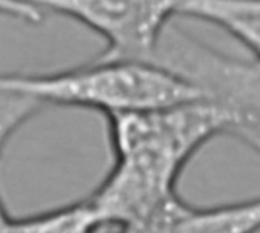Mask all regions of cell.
Listing matches in <instances>:
<instances>
[{
  "mask_svg": "<svg viewBox=\"0 0 260 233\" xmlns=\"http://www.w3.org/2000/svg\"><path fill=\"white\" fill-rule=\"evenodd\" d=\"M105 119L114 163L88 200L110 230L146 218L175 197L186 165L212 139L227 136L230 124L209 99Z\"/></svg>",
  "mask_w": 260,
  "mask_h": 233,
  "instance_id": "6da1fadb",
  "label": "cell"
},
{
  "mask_svg": "<svg viewBox=\"0 0 260 233\" xmlns=\"http://www.w3.org/2000/svg\"><path fill=\"white\" fill-rule=\"evenodd\" d=\"M0 96L24 121L47 105L84 108L110 118L207 99L193 82L161 64L99 56L50 73L3 75Z\"/></svg>",
  "mask_w": 260,
  "mask_h": 233,
  "instance_id": "7a4b0ae2",
  "label": "cell"
},
{
  "mask_svg": "<svg viewBox=\"0 0 260 233\" xmlns=\"http://www.w3.org/2000/svg\"><path fill=\"white\" fill-rule=\"evenodd\" d=\"M154 63L184 76L230 118L227 136L260 156V63L224 53L177 23L165 31Z\"/></svg>",
  "mask_w": 260,
  "mask_h": 233,
  "instance_id": "3957f363",
  "label": "cell"
},
{
  "mask_svg": "<svg viewBox=\"0 0 260 233\" xmlns=\"http://www.w3.org/2000/svg\"><path fill=\"white\" fill-rule=\"evenodd\" d=\"M189 0H3V9L26 21L46 12L69 17L105 41L99 58L152 61L158 43Z\"/></svg>",
  "mask_w": 260,
  "mask_h": 233,
  "instance_id": "277c9868",
  "label": "cell"
},
{
  "mask_svg": "<svg viewBox=\"0 0 260 233\" xmlns=\"http://www.w3.org/2000/svg\"><path fill=\"white\" fill-rule=\"evenodd\" d=\"M116 233H260V197L198 208L177 194L146 218Z\"/></svg>",
  "mask_w": 260,
  "mask_h": 233,
  "instance_id": "5b68a950",
  "label": "cell"
},
{
  "mask_svg": "<svg viewBox=\"0 0 260 233\" xmlns=\"http://www.w3.org/2000/svg\"><path fill=\"white\" fill-rule=\"evenodd\" d=\"M88 197L30 215H12L2 208L0 233H113Z\"/></svg>",
  "mask_w": 260,
  "mask_h": 233,
  "instance_id": "8992f818",
  "label": "cell"
},
{
  "mask_svg": "<svg viewBox=\"0 0 260 233\" xmlns=\"http://www.w3.org/2000/svg\"><path fill=\"white\" fill-rule=\"evenodd\" d=\"M181 15L227 31L260 63V0H189Z\"/></svg>",
  "mask_w": 260,
  "mask_h": 233,
  "instance_id": "52a82bcc",
  "label": "cell"
}]
</instances>
